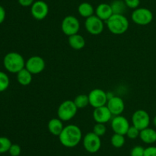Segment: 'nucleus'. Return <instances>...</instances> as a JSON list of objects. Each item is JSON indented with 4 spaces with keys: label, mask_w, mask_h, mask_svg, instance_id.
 <instances>
[{
    "label": "nucleus",
    "mask_w": 156,
    "mask_h": 156,
    "mask_svg": "<svg viewBox=\"0 0 156 156\" xmlns=\"http://www.w3.org/2000/svg\"><path fill=\"white\" fill-rule=\"evenodd\" d=\"M88 99L89 105H91L93 108L104 106L107 105L108 101V93L101 89H94L88 93Z\"/></svg>",
    "instance_id": "nucleus-8"
},
{
    "label": "nucleus",
    "mask_w": 156,
    "mask_h": 156,
    "mask_svg": "<svg viewBox=\"0 0 156 156\" xmlns=\"http://www.w3.org/2000/svg\"><path fill=\"white\" fill-rule=\"evenodd\" d=\"M12 145V142L9 138L1 136L0 137V154L9 152V150Z\"/></svg>",
    "instance_id": "nucleus-25"
},
{
    "label": "nucleus",
    "mask_w": 156,
    "mask_h": 156,
    "mask_svg": "<svg viewBox=\"0 0 156 156\" xmlns=\"http://www.w3.org/2000/svg\"><path fill=\"white\" fill-rule=\"evenodd\" d=\"M107 132V128L105 124L103 123H96L93 128V132L98 136H105Z\"/></svg>",
    "instance_id": "nucleus-27"
},
{
    "label": "nucleus",
    "mask_w": 156,
    "mask_h": 156,
    "mask_svg": "<svg viewBox=\"0 0 156 156\" xmlns=\"http://www.w3.org/2000/svg\"><path fill=\"white\" fill-rule=\"evenodd\" d=\"M69 44L74 50H82L85 46V39L79 34L71 35L69 37Z\"/></svg>",
    "instance_id": "nucleus-19"
},
{
    "label": "nucleus",
    "mask_w": 156,
    "mask_h": 156,
    "mask_svg": "<svg viewBox=\"0 0 156 156\" xmlns=\"http://www.w3.org/2000/svg\"><path fill=\"white\" fill-rule=\"evenodd\" d=\"M18 3L23 7H30L34 2V0H18Z\"/></svg>",
    "instance_id": "nucleus-33"
},
{
    "label": "nucleus",
    "mask_w": 156,
    "mask_h": 156,
    "mask_svg": "<svg viewBox=\"0 0 156 156\" xmlns=\"http://www.w3.org/2000/svg\"><path fill=\"white\" fill-rule=\"evenodd\" d=\"M140 129H138V128H137L136 127L134 126V125H130L129 128H128L126 136H127V137L130 139H136L138 137H140Z\"/></svg>",
    "instance_id": "nucleus-28"
},
{
    "label": "nucleus",
    "mask_w": 156,
    "mask_h": 156,
    "mask_svg": "<svg viewBox=\"0 0 156 156\" xmlns=\"http://www.w3.org/2000/svg\"><path fill=\"white\" fill-rule=\"evenodd\" d=\"M62 32L68 37L78 34L80 29V22L76 16L67 15L62 19L61 23Z\"/></svg>",
    "instance_id": "nucleus-6"
},
{
    "label": "nucleus",
    "mask_w": 156,
    "mask_h": 156,
    "mask_svg": "<svg viewBox=\"0 0 156 156\" xmlns=\"http://www.w3.org/2000/svg\"><path fill=\"white\" fill-rule=\"evenodd\" d=\"M125 137L124 136L120 134H117V133H114L111 139V145L113 147L116 148H120L124 145L125 144Z\"/></svg>",
    "instance_id": "nucleus-24"
},
{
    "label": "nucleus",
    "mask_w": 156,
    "mask_h": 156,
    "mask_svg": "<svg viewBox=\"0 0 156 156\" xmlns=\"http://www.w3.org/2000/svg\"><path fill=\"white\" fill-rule=\"evenodd\" d=\"M45 67V61L40 56H32L25 61V68L32 74H39L42 73Z\"/></svg>",
    "instance_id": "nucleus-11"
},
{
    "label": "nucleus",
    "mask_w": 156,
    "mask_h": 156,
    "mask_svg": "<svg viewBox=\"0 0 156 156\" xmlns=\"http://www.w3.org/2000/svg\"><path fill=\"white\" fill-rule=\"evenodd\" d=\"M32 75L33 74L24 67L17 73V80L21 86H28L32 82Z\"/></svg>",
    "instance_id": "nucleus-20"
},
{
    "label": "nucleus",
    "mask_w": 156,
    "mask_h": 156,
    "mask_svg": "<svg viewBox=\"0 0 156 156\" xmlns=\"http://www.w3.org/2000/svg\"><path fill=\"white\" fill-rule=\"evenodd\" d=\"M133 125L136 127L140 131L149 127L150 116L144 110H138L134 112L132 116Z\"/></svg>",
    "instance_id": "nucleus-10"
},
{
    "label": "nucleus",
    "mask_w": 156,
    "mask_h": 156,
    "mask_svg": "<svg viewBox=\"0 0 156 156\" xmlns=\"http://www.w3.org/2000/svg\"><path fill=\"white\" fill-rule=\"evenodd\" d=\"M108 30L114 35H122L128 30L129 21L123 15L113 14L112 16L105 21Z\"/></svg>",
    "instance_id": "nucleus-3"
},
{
    "label": "nucleus",
    "mask_w": 156,
    "mask_h": 156,
    "mask_svg": "<svg viewBox=\"0 0 156 156\" xmlns=\"http://www.w3.org/2000/svg\"><path fill=\"white\" fill-rule=\"evenodd\" d=\"M126 7L131 9H136L139 8L140 5V0H123Z\"/></svg>",
    "instance_id": "nucleus-31"
},
{
    "label": "nucleus",
    "mask_w": 156,
    "mask_h": 156,
    "mask_svg": "<svg viewBox=\"0 0 156 156\" xmlns=\"http://www.w3.org/2000/svg\"><path fill=\"white\" fill-rule=\"evenodd\" d=\"M131 18L138 25H147L153 20V14L147 8H137L134 9L131 15Z\"/></svg>",
    "instance_id": "nucleus-5"
},
{
    "label": "nucleus",
    "mask_w": 156,
    "mask_h": 156,
    "mask_svg": "<svg viewBox=\"0 0 156 156\" xmlns=\"http://www.w3.org/2000/svg\"><path fill=\"white\" fill-rule=\"evenodd\" d=\"M10 84L9 76L5 72L0 71V93L7 90Z\"/></svg>",
    "instance_id": "nucleus-26"
},
{
    "label": "nucleus",
    "mask_w": 156,
    "mask_h": 156,
    "mask_svg": "<svg viewBox=\"0 0 156 156\" xmlns=\"http://www.w3.org/2000/svg\"><path fill=\"white\" fill-rule=\"evenodd\" d=\"M145 148L140 145L133 147L130 151V156H144Z\"/></svg>",
    "instance_id": "nucleus-30"
},
{
    "label": "nucleus",
    "mask_w": 156,
    "mask_h": 156,
    "mask_svg": "<svg viewBox=\"0 0 156 156\" xmlns=\"http://www.w3.org/2000/svg\"><path fill=\"white\" fill-rule=\"evenodd\" d=\"M82 143L85 149L89 153H96L101 147V140L100 136L94 134L93 132H88L82 139Z\"/></svg>",
    "instance_id": "nucleus-7"
},
{
    "label": "nucleus",
    "mask_w": 156,
    "mask_h": 156,
    "mask_svg": "<svg viewBox=\"0 0 156 156\" xmlns=\"http://www.w3.org/2000/svg\"><path fill=\"white\" fill-rule=\"evenodd\" d=\"M152 122H153V125H155V127L156 128V115L155 116V117L153 118V120H152Z\"/></svg>",
    "instance_id": "nucleus-35"
},
{
    "label": "nucleus",
    "mask_w": 156,
    "mask_h": 156,
    "mask_svg": "<svg viewBox=\"0 0 156 156\" xmlns=\"http://www.w3.org/2000/svg\"><path fill=\"white\" fill-rule=\"evenodd\" d=\"M9 153L11 156H19L21 153V146L18 144H12L9 148Z\"/></svg>",
    "instance_id": "nucleus-29"
},
{
    "label": "nucleus",
    "mask_w": 156,
    "mask_h": 156,
    "mask_svg": "<svg viewBox=\"0 0 156 156\" xmlns=\"http://www.w3.org/2000/svg\"><path fill=\"white\" fill-rule=\"evenodd\" d=\"M3 65L7 71L12 73H18L25 67V61L21 54L18 52H9L4 57Z\"/></svg>",
    "instance_id": "nucleus-2"
},
{
    "label": "nucleus",
    "mask_w": 156,
    "mask_h": 156,
    "mask_svg": "<svg viewBox=\"0 0 156 156\" xmlns=\"http://www.w3.org/2000/svg\"><path fill=\"white\" fill-rule=\"evenodd\" d=\"M47 128H48L49 132L53 136L59 137V136L63 130L64 125L62 121L59 118H53L49 121L48 124H47Z\"/></svg>",
    "instance_id": "nucleus-17"
},
{
    "label": "nucleus",
    "mask_w": 156,
    "mask_h": 156,
    "mask_svg": "<svg viewBox=\"0 0 156 156\" xmlns=\"http://www.w3.org/2000/svg\"><path fill=\"white\" fill-rule=\"evenodd\" d=\"M140 138L144 143L152 145L156 142V130L148 127L141 130L140 133Z\"/></svg>",
    "instance_id": "nucleus-18"
},
{
    "label": "nucleus",
    "mask_w": 156,
    "mask_h": 156,
    "mask_svg": "<svg viewBox=\"0 0 156 156\" xmlns=\"http://www.w3.org/2000/svg\"><path fill=\"white\" fill-rule=\"evenodd\" d=\"M113 13L123 15L126 10V6L123 0H114L111 4Z\"/></svg>",
    "instance_id": "nucleus-22"
},
{
    "label": "nucleus",
    "mask_w": 156,
    "mask_h": 156,
    "mask_svg": "<svg viewBox=\"0 0 156 156\" xmlns=\"http://www.w3.org/2000/svg\"><path fill=\"white\" fill-rule=\"evenodd\" d=\"M60 143L66 148H74L82 140V132L81 128L74 124L64 126L63 130L59 136Z\"/></svg>",
    "instance_id": "nucleus-1"
},
{
    "label": "nucleus",
    "mask_w": 156,
    "mask_h": 156,
    "mask_svg": "<svg viewBox=\"0 0 156 156\" xmlns=\"http://www.w3.org/2000/svg\"><path fill=\"white\" fill-rule=\"evenodd\" d=\"M78 108L76 107L74 101L67 99L61 102L57 109V116L62 122L71 120L76 116Z\"/></svg>",
    "instance_id": "nucleus-4"
},
{
    "label": "nucleus",
    "mask_w": 156,
    "mask_h": 156,
    "mask_svg": "<svg viewBox=\"0 0 156 156\" xmlns=\"http://www.w3.org/2000/svg\"><path fill=\"white\" fill-rule=\"evenodd\" d=\"M74 103L76 104L78 110L79 109H83L89 105V99H88V95L86 94H79L76 96L74 99Z\"/></svg>",
    "instance_id": "nucleus-23"
},
{
    "label": "nucleus",
    "mask_w": 156,
    "mask_h": 156,
    "mask_svg": "<svg viewBox=\"0 0 156 156\" xmlns=\"http://www.w3.org/2000/svg\"><path fill=\"white\" fill-rule=\"evenodd\" d=\"M111 122V128L114 133L126 136L128 128L130 126L129 121L126 117L121 115L115 116L114 118H112Z\"/></svg>",
    "instance_id": "nucleus-13"
},
{
    "label": "nucleus",
    "mask_w": 156,
    "mask_h": 156,
    "mask_svg": "<svg viewBox=\"0 0 156 156\" xmlns=\"http://www.w3.org/2000/svg\"><path fill=\"white\" fill-rule=\"evenodd\" d=\"M95 15L104 21H106L113 15V11L111 4L101 3L95 9Z\"/></svg>",
    "instance_id": "nucleus-16"
},
{
    "label": "nucleus",
    "mask_w": 156,
    "mask_h": 156,
    "mask_svg": "<svg viewBox=\"0 0 156 156\" xmlns=\"http://www.w3.org/2000/svg\"><path fill=\"white\" fill-rule=\"evenodd\" d=\"M144 156H156V146H149L145 148Z\"/></svg>",
    "instance_id": "nucleus-32"
},
{
    "label": "nucleus",
    "mask_w": 156,
    "mask_h": 156,
    "mask_svg": "<svg viewBox=\"0 0 156 156\" xmlns=\"http://www.w3.org/2000/svg\"><path fill=\"white\" fill-rule=\"evenodd\" d=\"M94 12L95 10L92 5L89 2H82L78 7V12L79 15L85 18L91 17V15H94Z\"/></svg>",
    "instance_id": "nucleus-21"
},
{
    "label": "nucleus",
    "mask_w": 156,
    "mask_h": 156,
    "mask_svg": "<svg viewBox=\"0 0 156 156\" xmlns=\"http://www.w3.org/2000/svg\"><path fill=\"white\" fill-rule=\"evenodd\" d=\"M30 13L34 19L41 21L46 18L49 13V6L46 2L42 0L35 1L30 6Z\"/></svg>",
    "instance_id": "nucleus-12"
},
{
    "label": "nucleus",
    "mask_w": 156,
    "mask_h": 156,
    "mask_svg": "<svg viewBox=\"0 0 156 156\" xmlns=\"http://www.w3.org/2000/svg\"><path fill=\"white\" fill-rule=\"evenodd\" d=\"M85 26L87 32L93 35H100L105 28L104 21L95 15H91L85 19Z\"/></svg>",
    "instance_id": "nucleus-9"
},
{
    "label": "nucleus",
    "mask_w": 156,
    "mask_h": 156,
    "mask_svg": "<svg viewBox=\"0 0 156 156\" xmlns=\"http://www.w3.org/2000/svg\"><path fill=\"white\" fill-rule=\"evenodd\" d=\"M5 16H6L5 10L4 7L0 5V24H1L2 23H3V21H5Z\"/></svg>",
    "instance_id": "nucleus-34"
},
{
    "label": "nucleus",
    "mask_w": 156,
    "mask_h": 156,
    "mask_svg": "<svg viewBox=\"0 0 156 156\" xmlns=\"http://www.w3.org/2000/svg\"><path fill=\"white\" fill-rule=\"evenodd\" d=\"M106 106L114 116L121 115L125 109L124 101L122 98L117 96H114L111 99H108Z\"/></svg>",
    "instance_id": "nucleus-15"
},
{
    "label": "nucleus",
    "mask_w": 156,
    "mask_h": 156,
    "mask_svg": "<svg viewBox=\"0 0 156 156\" xmlns=\"http://www.w3.org/2000/svg\"><path fill=\"white\" fill-rule=\"evenodd\" d=\"M112 118V113H111L107 106L98 107L93 111V119L96 123L105 124L109 121H111Z\"/></svg>",
    "instance_id": "nucleus-14"
}]
</instances>
